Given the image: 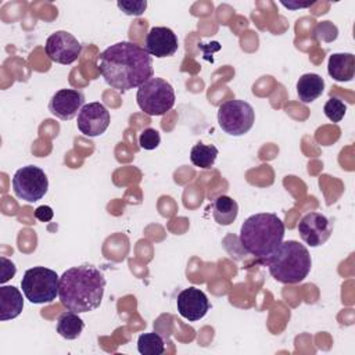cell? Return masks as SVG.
<instances>
[{
  "label": "cell",
  "instance_id": "6da1fadb",
  "mask_svg": "<svg viewBox=\"0 0 355 355\" xmlns=\"http://www.w3.org/2000/svg\"><path fill=\"white\" fill-rule=\"evenodd\" d=\"M104 80L118 92L140 87L153 78V57L144 47L132 42H118L107 47L97 58Z\"/></svg>",
  "mask_w": 355,
  "mask_h": 355
},
{
  "label": "cell",
  "instance_id": "7a4b0ae2",
  "mask_svg": "<svg viewBox=\"0 0 355 355\" xmlns=\"http://www.w3.org/2000/svg\"><path fill=\"white\" fill-rule=\"evenodd\" d=\"M105 288L104 275L93 265L67 269L58 284V297L68 311L83 313L100 306Z\"/></svg>",
  "mask_w": 355,
  "mask_h": 355
},
{
  "label": "cell",
  "instance_id": "3957f363",
  "mask_svg": "<svg viewBox=\"0 0 355 355\" xmlns=\"http://www.w3.org/2000/svg\"><path fill=\"white\" fill-rule=\"evenodd\" d=\"M284 223L270 212L248 216L240 227V244L251 255L263 259L269 257L283 241Z\"/></svg>",
  "mask_w": 355,
  "mask_h": 355
},
{
  "label": "cell",
  "instance_id": "277c9868",
  "mask_svg": "<svg viewBox=\"0 0 355 355\" xmlns=\"http://www.w3.org/2000/svg\"><path fill=\"white\" fill-rule=\"evenodd\" d=\"M268 266L272 277L284 284L302 282L311 272L312 259L308 248L295 240L282 241L266 258L261 259Z\"/></svg>",
  "mask_w": 355,
  "mask_h": 355
},
{
  "label": "cell",
  "instance_id": "5b68a950",
  "mask_svg": "<svg viewBox=\"0 0 355 355\" xmlns=\"http://www.w3.org/2000/svg\"><path fill=\"white\" fill-rule=\"evenodd\" d=\"M175 90L169 82L162 78H150L139 89L136 101L139 108L148 116H159L171 111L175 105Z\"/></svg>",
  "mask_w": 355,
  "mask_h": 355
},
{
  "label": "cell",
  "instance_id": "8992f818",
  "mask_svg": "<svg viewBox=\"0 0 355 355\" xmlns=\"http://www.w3.org/2000/svg\"><path fill=\"white\" fill-rule=\"evenodd\" d=\"M60 277L55 270L44 266H33L25 270L21 288L32 304H49L58 295Z\"/></svg>",
  "mask_w": 355,
  "mask_h": 355
},
{
  "label": "cell",
  "instance_id": "52a82bcc",
  "mask_svg": "<svg viewBox=\"0 0 355 355\" xmlns=\"http://www.w3.org/2000/svg\"><path fill=\"white\" fill-rule=\"evenodd\" d=\"M255 111L244 100H227L218 108V123L230 136H243L254 125Z\"/></svg>",
  "mask_w": 355,
  "mask_h": 355
},
{
  "label": "cell",
  "instance_id": "ba28073f",
  "mask_svg": "<svg viewBox=\"0 0 355 355\" xmlns=\"http://www.w3.org/2000/svg\"><path fill=\"white\" fill-rule=\"evenodd\" d=\"M47 189L49 179L44 171L39 166H22L12 176L14 194L26 202L39 201L47 193Z\"/></svg>",
  "mask_w": 355,
  "mask_h": 355
},
{
  "label": "cell",
  "instance_id": "9c48e42d",
  "mask_svg": "<svg viewBox=\"0 0 355 355\" xmlns=\"http://www.w3.org/2000/svg\"><path fill=\"white\" fill-rule=\"evenodd\" d=\"M44 50L53 62L69 65L79 58L82 44L72 33L67 31H57L47 37Z\"/></svg>",
  "mask_w": 355,
  "mask_h": 355
},
{
  "label": "cell",
  "instance_id": "30bf717a",
  "mask_svg": "<svg viewBox=\"0 0 355 355\" xmlns=\"http://www.w3.org/2000/svg\"><path fill=\"white\" fill-rule=\"evenodd\" d=\"M110 111L104 104L94 101L85 104L78 112V129L87 137H96L103 135L110 126Z\"/></svg>",
  "mask_w": 355,
  "mask_h": 355
},
{
  "label": "cell",
  "instance_id": "8fae6325",
  "mask_svg": "<svg viewBox=\"0 0 355 355\" xmlns=\"http://www.w3.org/2000/svg\"><path fill=\"white\" fill-rule=\"evenodd\" d=\"M297 229L304 243L311 247H319L330 239L333 223L320 212H308L301 218Z\"/></svg>",
  "mask_w": 355,
  "mask_h": 355
},
{
  "label": "cell",
  "instance_id": "7c38bea8",
  "mask_svg": "<svg viewBox=\"0 0 355 355\" xmlns=\"http://www.w3.org/2000/svg\"><path fill=\"white\" fill-rule=\"evenodd\" d=\"M85 105V94L78 89H61L49 101V111L62 119H72Z\"/></svg>",
  "mask_w": 355,
  "mask_h": 355
},
{
  "label": "cell",
  "instance_id": "4fadbf2b",
  "mask_svg": "<svg viewBox=\"0 0 355 355\" xmlns=\"http://www.w3.org/2000/svg\"><path fill=\"white\" fill-rule=\"evenodd\" d=\"M179 42L176 33L166 26H154L148 31L144 49L151 57L165 58L171 57L178 51Z\"/></svg>",
  "mask_w": 355,
  "mask_h": 355
},
{
  "label": "cell",
  "instance_id": "5bb4252c",
  "mask_svg": "<svg viewBox=\"0 0 355 355\" xmlns=\"http://www.w3.org/2000/svg\"><path fill=\"white\" fill-rule=\"evenodd\" d=\"M176 305L180 316L189 322H197L202 319L209 309V301L205 293L196 287H189L180 291L178 294Z\"/></svg>",
  "mask_w": 355,
  "mask_h": 355
},
{
  "label": "cell",
  "instance_id": "9a60e30c",
  "mask_svg": "<svg viewBox=\"0 0 355 355\" xmlns=\"http://www.w3.org/2000/svg\"><path fill=\"white\" fill-rule=\"evenodd\" d=\"M329 75L337 82H349L355 75V55L352 53H333L327 64Z\"/></svg>",
  "mask_w": 355,
  "mask_h": 355
},
{
  "label": "cell",
  "instance_id": "2e32d148",
  "mask_svg": "<svg viewBox=\"0 0 355 355\" xmlns=\"http://www.w3.org/2000/svg\"><path fill=\"white\" fill-rule=\"evenodd\" d=\"M24 308L21 291L14 286L0 287V320L6 322L17 318Z\"/></svg>",
  "mask_w": 355,
  "mask_h": 355
},
{
  "label": "cell",
  "instance_id": "e0dca14e",
  "mask_svg": "<svg viewBox=\"0 0 355 355\" xmlns=\"http://www.w3.org/2000/svg\"><path fill=\"white\" fill-rule=\"evenodd\" d=\"M324 90V79L318 73H304L297 82V94L301 103L309 104L319 98Z\"/></svg>",
  "mask_w": 355,
  "mask_h": 355
},
{
  "label": "cell",
  "instance_id": "ac0fdd59",
  "mask_svg": "<svg viewBox=\"0 0 355 355\" xmlns=\"http://www.w3.org/2000/svg\"><path fill=\"white\" fill-rule=\"evenodd\" d=\"M239 214L237 202L229 196H219L212 202V216L218 225H232Z\"/></svg>",
  "mask_w": 355,
  "mask_h": 355
},
{
  "label": "cell",
  "instance_id": "d6986e66",
  "mask_svg": "<svg viewBox=\"0 0 355 355\" xmlns=\"http://www.w3.org/2000/svg\"><path fill=\"white\" fill-rule=\"evenodd\" d=\"M85 327L83 320L78 316L76 312L68 311L62 312L57 319V333L65 340H75L80 336Z\"/></svg>",
  "mask_w": 355,
  "mask_h": 355
},
{
  "label": "cell",
  "instance_id": "ffe728a7",
  "mask_svg": "<svg viewBox=\"0 0 355 355\" xmlns=\"http://www.w3.org/2000/svg\"><path fill=\"white\" fill-rule=\"evenodd\" d=\"M218 157V148L212 144L197 143L190 151V161L194 166L201 169H211Z\"/></svg>",
  "mask_w": 355,
  "mask_h": 355
},
{
  "label": "cell",
  "instance_id": "44dd1931",
  "mask_svg": "<svg viewBox=\"0 0 355 355\" xmlns=\"http://www.w3.org/2000/svg\"><path fill=\"white\" fill-rule=\"evenodd\" d=\"M137 351L141 355H161L165 352V343L158 333H143L137 338Z\"/></svg>",
  "mask_w": 355,
  "mask_h": 355
},
{
  "label": "cell",
  "instance_id": "7402d4cb",
  "mask_svg": "<svg viewBox=\"0 0 355 355\" xmlns=\"http://www.w3.org/2000/svg\"><path fill=\"white\" fill-rule=\"evenodd\" d=\"M323 112L331 122L337 123L344 118L347 112V105L338 97H330L323 107Z\"/></svg>",
  "mask_w": 355,
  "mask_h": 355
},
{
  "label": "cell",
  "instance_id": "603a6c76",
  "mask_svg": "<svg viewBox=\"0 0 355 355\" xmlns=\"http://www.w3.org/2000/svg\"><path fill=\"white\" fill-rule=\"evenodd\" d=\"M338 36V29L337 26L330 22V21H323V22H319L315 29H313V37L316 40H320V42H333L336 40Z\"/></svg>",
  "mask_w": 355,
  "mask_h": 355
},
{
  "label": "cell",
  "instance_id": "cb8c5ba5",
  "mask_svg": "<svg viewBox=\"0 0 355 355\" xmlns=\"http://www.w3.org/2000/svg\"><path fill=\"white\" fill-rule=\"evenodd\" d=\"M161 143V136L157 129L147 128L139 135V146L143 150H155Z\"/></svg>",
  "mask_w": 355,
  "mask_h": 355
},
{
  "label": "cell",
  "instance_id": "d4e9b609",
  "mask_svg": "<svg viewBox=\"0 0 355 355\" xmlns=\"http://www.w3.org/2000/svg\"><path fill=\"white\" fill-rule=\"evenodd\" d=\"M116 6L126 15H141L147 7V1L146 0H136V1L122 0V1H118Z\"/></svg>",
  "mask_w": 355,
  "mask_h": 355
},
{
  "label": "cell",
  "instance_id": "484cf974",
  "mask_svg": "<svg viewBox=\"0 0 355 355\" xmlns=\"http://www.w3.org/2000/svg\"><path fill=\"white\" fill-rule=\"evenodd\" d=\"M0 261H1V272H0V283H6L7 280H10L14 275H15V272H17V268H15V265L10 261V259H7L6 257H1L0 258Z\"/></svg>",
  "mask_w": 355,
  "mask_h": 355
},
{
  "label": "cell",
  "instance_id": "4316f807",
  "mask_svg": "<svg viewBox=\"0 0 355 355\" xmlns=\"http://www.w3.org/2000/svg\"><path fill=\"white\" fill-rule=\"evenodd\" d=\"M54 216V211L49 205H40L35 209V218L40 222H50Z\"/></svg>",
  "mask_w": 355,
  "mask_h": 355
},
{
  "label": "cell",
  "instance_id": "83f0119b",
  "mask_svg": "<svg viewBox=\"0 0 355 355\" xmlns=\"http://www.w3.org/2000/svg\"><path fill=\"white\" fill-rule=\"evenodd\" d=\"M282 4L284 6V7H287V8H291V10H294V8H298V7H308V6H311L312 3H304V4H298V3H295V4H293V3H286V1H282Z\"/></svg>",
  "mask_w": 355,
  "mask_h": 355
}]
</instances>
